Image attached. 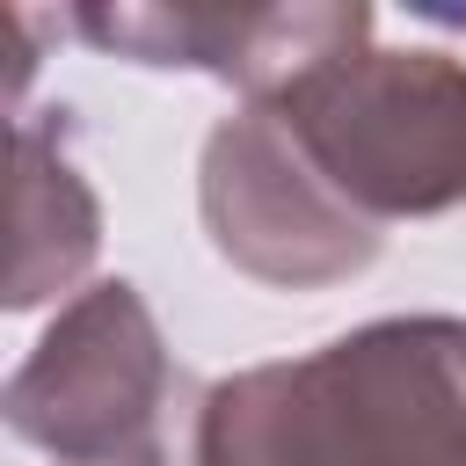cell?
<instances>
[{
	"label": "cell",
	"instance_id": "cell-6",
	"mask_svg": "<svg viewBox=\"0 0 466 466\" xmlns=\"http://www.w3.org/2000/svg\"><path fill=\"white\" fill-rule=\"evenodd\" d=\"M102 248V204L66 160V124L22 116L15 131V269H7V306L29 313L87 277Z\"/></svg>",
	"mask_w": 466,
	"mask_h": 466
},
{
	"label": "cell",
	"instance_id": "cell-5",
	"mask_svg": "<svg viewBox=\"0 0 466 466\" xmlns=\"http://www.w3.org/2000/svg\"><path fill=\"white\" fill-rule=\"evenodd\" d=\"M73 29L95 51H116L131 66H175V73H211L240 87L248 102H269L284 80L306 66L371 44V7L357 0H284V7H80Z\"/></svg>",
	"mask_w": 466,
	"mask_h": 466
},
{
	"label": "cell",
	"instance_id": "cell-3",
	"mask_svg": "<svg viewBox=\"0 0 466 466\" xmlns=\"http://www.w3.org/2000/svg\"><path fill=\"white\" fill-rule=\"evenodd\" d=\"M197 408L131 277L73 291L7 379V430L58 466H197Z\"/></svg>",
	"mask_w": 466,
	"mask_h": 466
},
{
	"label": "cell",
	"instance_id": "cell-1",
	"mask_svg": "<svg viewBox=\"0 0 466 466\" xmlns=\"http://www.w3.org/2000/svg\"><path fill=\"white\" fill-rule=\"evenodd\" d=\"M197 466H466V320L393 313L204 386Z\"/></svg>",
	"mask_w": 466,
	"mask_h": 466
},
{
	"label": "cell",
	"instance_id": "cell-2",
	"mask_svg": "<svg viewBox=\"0 0 466 466\" xmlns=\"http://www.w3.org/2000/svg\"><path fill=\"white\" fill-rule=\"evenodd\" d=\"M262 109L371 226L466 204V58L451 51L357 44L284 80Z\"/></svg>",
	"mask_w": 466,
	"mask_h": 466
},
{
	"label": "cell",
	"instance_id": "cell-4",
	"mask_svg": "<svg viewBox=\"0 0 466 466\" xmlns=\"http://www.w3.org/2000/svg\"><path fill=\"white\" fill-rule=\"evenodd\" d=\"M197 211L211 248L277 291H320L379 262V226L350 211L320 167L299 153V138L262 109H233L211 124L204 160H197Z\"/></svg>",
	"mask_w": 466,
	"mask_h": 466
}]
</instances>
